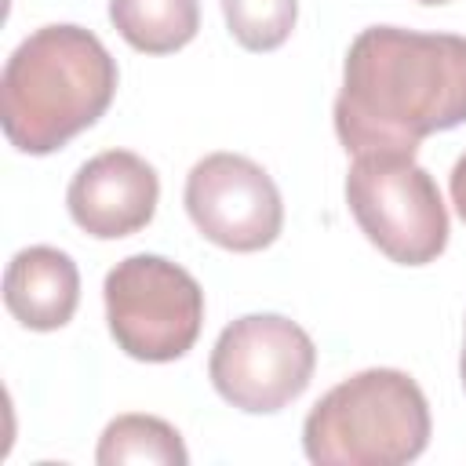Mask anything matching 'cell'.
I'll use <instances>...</instances> for the list:
<instances>
[{
  "mask_svg": "<svg viewBox=\"0 0 466 466\" xmlns=\"http://www.w3.org/2000/svg\"><path fill=\"white\" fill-rule=\"evenodd\" d=\"M459 379H462V390H466V339H462V357H459Z\"/></svg>",
  "mask_w": 466,
  "mask_h": 466,
  "instance_id": "obj_14",
  "label": "cell"
},
{
  "mask_svg": "<svg viewBox=\"0 0 466 466\" xmlns=\"http://www.w3.org/2000/svg\"><path fill=\"white\" fill-rule=\"evenodd\" d=\"M182 204L189 222L226 251H262L284 229L280 189L244 153H208L186 175Z\"/></svg>",
  "mask_w": 466,
  "mask_h": 466,
  "instance_id": "obj_7",
  "label": "cell"
},
{
  "mask_svg": "<svg viewBox=\"0 0 466 466\" xmlns=\"http://www.w3.org/2000/svg\"><path fill=\"white\" fill-rule=\"evenodd\" d=\"M448 189H451V204H455L459 218L466 222V153L455 160V167H451V178H448Z\"/></svg>",
  "mask_w": 466,
  "mask_h": 466,
  "instance_id": "obj_13",
  "label": "cell"
},
{
  "mask_svg": "<svg viewBox=\"0 0 466 466\" xmlns=\"http://www.w3.org/2000/svg\"><path fill=\"white\" fill-rule=\"evenodd\" d=\"M98 466H127V462H146V466H186L189 451L182 444V433L157 419V415H116L102 437H98V451H95Z\"/></svg>",
  "mask_w": 466,
  "mask_h": 466,
  "instance_id": "obj_11",
  "label": "cell"
},
{
  "mask_svg": "<svg viewBox=\"0 0 466 466\" xmlns=\"http://www.w3.org/2000/svg\"><path fill=\"white\" fill-rule=\"evenodd\" d=\"M109 22L142 55H171L200 29V0H109Z\"/></svg>",
  "mask_w": 466,
  "mask_h": 466,
  "instance_id": "obj_10",
  "label": "cell"
},
{
  "mask_svg": "<svg viewBox=\"0 0 466 466\" xmlns=\"http://www.w3.org/2000/svg\"><path fill=\"white\" fill-rule=\"evenodd\" d=\"M317 346L280 313H248L222 328L208 357L215 393L248 415H273L299 400L313 379Z\"/></svg>",
  "mask_w": 466,
  "mask_h": 466,
  "instance_id": "obj_6",
  "label": "cell"
},
{
  "mask_svg": "<svg viewBox=\"0 0 466 466\" xmlns=\"http://www.w3.org/2000/svg\"><path fill=\"white\" fill-rule=\"evenodd\" d=\"M106 324L135 360L167 364L193 350L204 328V288L164 255H127L102 284Z\"/></svg>",
  "mask_w": 466,
  "mask_h": 466,
  "instance_id": "obj_4",
  "label": "cell"
},
{
  "mask_svg": "<svg viewBox=\"0 0 466 466\" xmlns=\"http://www.w3.org/2000/svg\"><path fill=\"white\" fill-rule=\"evenodd\" d=\"M335 135L346 153H408L466 124V36L368 25L353 36L335 95Z\"/></svg>",
  "mask_w": 466,
  "mask_h": 466,
  "instance_id": "obj_1",
  "label": "cell"
},
{
  "mask_svg": "<svg viewBox=\"0 0 466 466\" xmlns=\"http://www.w3.org/2000/svg\"><path fill=\"white\" fill-rule=\"evenodd\" d=\"M430 404L397 368H368L331 386L302 422V451L317 466H404L430 444Z\"/></svg>",
  "mask_w": 466,
  "mask_h": 466,
  "instance_id": "obj_3",
  "label": "cell"
},
{
  "mask_svg": "<svg viewBox=\"0 0 466 466\" xmlns=\"http://www.w3.org/2000/svg\"><path fill=\"white\" fill-rule=\"evenodd\" d=\"M419 4H448V0H419Z\"/></svg>",
  "mask_w": 466,
  "mask_h": 466,
  "instance_id": "obj_15",
  "label": "cell"
},
{
  "mask_svg": "<svg viewBox=\"0 0 466 466\" xmlns=\"http://www.w3.org/2000/svg\"><path fill=\"white\" fill-rule=\"evenodd\" d=\"M360 233L400 266H426L448 248V208L433 175L408 153H360L346 175Z\"/></svg>",
  "mask_w": 466,
  "mask_h": 466,
  "instance_id": "obj_5",
  "label": "cell"
},
{
  "mask_svg": "<svg viewBox=\"0 0 466 466\" xmlns=\"http://www.w3.org/2000/svg\"><path fill=\"white\" fill-rule=\"evenodd\" d=\"M116 80V58L91 29L40 25L4 62L0 127L18 153L47 157L109 109Z\"/></svg>",
  "mask_w": 466,
  "mask_h": 466,
  "instance_id": "obj_2",
  "label": "cell"
},
{
  "mask_svg": "<svg viewBox=\"0 0 466 466\" xmlns=\"http://www.w3.org/2000/svg\"><path fill=\"white\" fill-rule=\"evenodd\" d=\"M80 302V269L76 262L51 248H22L4 269V306L29 331H58L73 320Z\"/></svg>",
  "mask_w": 466,
  "mask_h": 466,
  "instance_id": "obj_9",
  "label": "cell"
},
{
  "mask_svg": "<svg viewBox=\"0 0 466 466\" xmlns=\"http://www.w3.org/2000/svg\"><path fill=\"white\" fill-rule=\"evenodd\" d=\"M160 178L131 149H106L84 160L66 189L69 218L95 240H120L146 229L157 215Z\"/></svg>",
  "mask_w": 466,
  "mask_h": 466,
  "instance_id": "obj_8",
  "label": "cell"
},
{
  "mask_svg": "<svg viewBox=\"0 0 466 466\" xmlns=\"http://www.w3.org/2000/svg\"><path fill=\"white\" fill-rule=\"evenodd\" d=\"M229 36L244 51H277L299 18V0H218Z\"/></svg>",
  "mask_w": 466,
  "mask_h": 466,
  "instance_id": "obj_12",
  "label": "cell"
}]
</instances>
